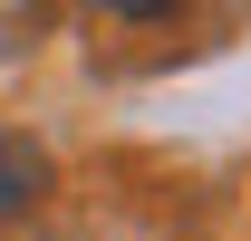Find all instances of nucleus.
Returning a JSON list of instances; mask_svg holds the SVG:
<instances>
[{
    "instance_id": "obj_1",
    "label": "nucleus",
    "mask_w": 251,
    "mask_h": 241,
    "mask_svg": "<svg viewBox=\"0 0 251 241\" xmlns=\"http://www.w3.org/2000/svg\"><path fill=\"white\" fill-rule=\"evenodd\" d=\"M39 193H49V145L39 135H0V222L39 212Z\"/></svg>"
}]
</instances>
